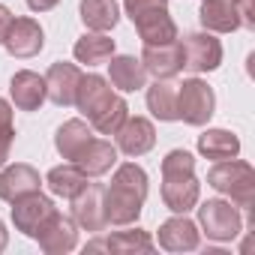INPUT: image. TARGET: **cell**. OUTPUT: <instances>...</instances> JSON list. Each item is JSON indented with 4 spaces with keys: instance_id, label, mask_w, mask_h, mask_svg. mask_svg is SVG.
I'll return each instance as SVG.
<instances>
[{
    "instance_id": "cell-1",
    "label": "cell",
    "mask_w": 255,
    "mask_h": 255,
    "mask_svg": "<svg viewBox=\"0 0 255 255\" xmlns=\"http://www.w3.org/2000/svg\"><path fill=\"white\" fill-rule=\"evenodd\" d=\"M147 171L135 162H123L117 165L111 186L102 192V213L108 225L126 228V225H135L147 198Z\"/></svg>"
},
{
    "instance_id": "cell-2",
    "label": "cell",
    "mask_w": 255,
    "mask_h": 255,
    "mask_svg": "<svg viewBox=\"0 0 255 255\" xmlns=\"http://www.w3.org/2000/svg\"><path fill=\"white\" fill-rule=\"evenodd\" d=\"M201 183L195 177V156L189 150H171L162 159V201L171 213H189L198 204Z\"/></svg>"
},
{
    "instance_id": "cell-3",
    "label": "cell",
    "mask_w": 255,
    "mask_h": 255,
    "mask_svg": "<svg viewBox=\"0 0 255 255\" xmlns=\"http://www.w3.org/2000/svg\"><path fill=\"white\" fill-rule=\"evenodd\" d=\"M207 186L228 195L234 207L252 210L255 207V168L243 159H222L207 171Z\"/></svg>"
},
{
    "instance_id": "cell-4",
    "label": "cell",
    "mask_w": 255,
    "mask_h": 255,
    "mask_svg": "<svg viewBox=\"0 0 255 255\" xmlns=\"http://www.w3.org/2000/svg\"><path fill=\"white\" fill-rule=\"evenodd\" d=\"M216 111V93L201 78H186L177 87V117L189 126H204Z\"/></svg>"
},
{
    "instance_id": "cell-5",
    "label": "cell",
    "mask_w": 255,
    "mask_h": 255,
    "mask_svg": "<svg viewBox=\"0 0 255 255\" xmlns=\"http://www.w3.org/2000/svg\"><path fill=\"white\" fill-rule=\"evenodd\" d=\"M198 225L210 240L228 243L243 231V216H240V207H234L231 201L210 198L198 207Z\"/></svg>"
},
{
    "instance_id": "cell-6",
    "label": "cell",
    "mask_w": 255,
    "mask_h": 255,
    "mask_svg": "<svg viewBox=\"0 0 255 255\" xmlns=\"http://www.w3.org/2000/svg\"><path fill=\"white\" fill-rule=\"evenodd\" d=\"M183 48V69L189 72H213L222 63V42L213 33H186L180 39Z\"/></svg>"
},
{
    "instance_id": "cell-7",
    "label": "cell",
    "mask_w": 255,
    "mask_h": 255,
    "mask_svg": "<svg viewBox=\"0 0 255 255\" xmlns=\"http://www.w3.org/2000/svg\"><path fill=\"white\" fill-rule=\"evenodd\" d=\"M33 240H36L39 249L48 252V255H66V252H72V249L78 246V225H75L72 216H63V213L54 210V213L39 225V231H36Z\"/></svg>"
},
{
    "instance_id": "cell-8",
    "label": "cell",
    "mask_w": 255,
    "mask_h": 255,
    "mask_svg": "<svg viewBox=\"0 0 255 255\" xmlns=\"http://www.w3.org/2000/svg\"><path fill=\"white\" fill-rule=\"evenodd\" d=\"M54 210H57L54 201H51L48 195H42V192L21 195V198L12 201V225H15V231H21V234H27V237H36L39 225H42Z\"/></svg>"
},
{
    "instance_id": "cell-9",
    "label": "cell",
    "mask_w": 255,
    "mask_h": 255,
    "mask_svg": "<svg viewBox=\"0 0 255 255\" xmlns=\"http://www.w3.org/2000/svg\"><path fill=\"white\" fill-rule=\"evenodd\" d=\"M45 45V33L39 27L36 18H12L9 30H6V39H3V48L18 57V60H27V57H36Z\"/></svg>"
},
{
    "instance_id": "cell-10",
    "label": "cell",
    "mask_w": 255,
    "mask_h": 255,
    "mask_svg": "<svg viewBox=\"0 0 255 255\" xmlns=\"http://www.w3.org/2000/svg\"><path fill=\"white\" fill-rule=\"evenodd\" d=\"M117 135V150L126 156H144L147 150H153L156 144V129L147 117H126L123 126L114 132Z\"/></svg>"
},
{
    "instance_id": "cell-11",
    "label": "cell",
    "mask_w": 255,
    "mask_h": 255,
    "mask_svg": "<svg viewBox=\"0 0 255 255\" xmlns=\"http://www.w3.org/2000/svg\"><path fill=\"white\" fill-rule=\"evenodd\" d=\"M78 81H81V69L75 63H66V60H57L48 66L45 72V96L66 108V105H75V90H78Z\"/></svg>"
},
{
    "instance_id": "cell-12",
    "label": "cell",
    "mask_w": 255,
    "mask_h": 255,
    "mask_svg": "<svg viewBox=\"0 0 255 255\" xmlns=\"http://www.w3.org/2000/svg\"><path fill=\"white\" fill-rule=\"evenodd\" d=\"M102 186L99 183H87L75 198H69L72 201V219H75V225H81L84 231H93V234H99V231H105V213H102Z\"/></svg>"
},
{
    "instance_id": "cell-13",
    "label": "cell",
    "mask_w": 255,
    "mask_h": 255,
    "mask_svg": "<svg viewBox=\"0 0 255 255\" xmlns=\"http://www.w3.org/2000/svg\"><path fill=\"white\" fill-rule=\"evenodd\" d=\"M144 69L153 75V78H174L183 72V48H180V39L174 42H162V45H144L141 57Z\"/></svg>"
},
{
    "instance_id": "cell-14",
    "label": "cell",
    "mask_w": 255,
    "mask_h": 255,
    "mask_svg": "<svg viewBox=\"0 0 255 255\" xmlns=\"http://www.w3.org/2000/svg\"><path fill=\"white\" fill-rule=\"evenodd\" d=\"M198 243H201V231L192 219H186V213H177L159 225V246L165 252H192L198 249Z\"/></svg>"
},
{
    "instance_id": "cell-15",
    "label": "cell",
    "mask_w": 255,
    "mask_h": 255,
    "mask_svg": "<svg viewBox=\"0 0 255 255\" xmlns=\"http://www.w3.org/2000/svg\"><path fill=\"white\" fill-rule=\"evenodd\" d=\"M117 93L111 90V81H105L102 75H96V72H90V75H81V81H78V90H75V105H78V111L87 117V120H93L111 99H114Z\"/></svg>"
},
{
    "instance_id": "cell-16",
    "label": "cell",
    "mask_w": 255,
    "mask_h": 255,
    "mask_svg": "<svg viewBox=\"0 0 255 255\" xmlns=\"http://www.w3.org/2000/svg\"><path fill=\"white\" fill-rule=\"evenodd\" d=\"M42 186V177L33 165L27 162H15L9 168L0 171V201H15L21 195H30V192H39Z\"/></svg>"
},
{
    "instance_id": "cell-17",
    "label": "cell",
    "mask_w": 255,
    "mask_h": 255,
    "mask_svg": "<svg viewBox=\"0 0 255 255\" xmlns=\"http://www.w3.org/2000/svg\"><path fill=\"white\" fill-rule=\"evenodd\" d=\"M9 96H12L15 108H21V111H39L42 102L48 99L45 96V78L36 75V72H30V69L15 72L12 81H9Z\"/></svg>"
},
{
    "instance_id": "cell-18",
    "label": "cell",
    "mask_w": 255,
    "mask_h": 255,
    "mask_svg": "<svg viewBox=\"0 0 255 255\" xmlns=\"http://www.w3.org/2000/svg\"><path fill=\"white\" fill-rule=\"evenodd\" d=\"M129 228V225H126ZM153 240L147 231L141 228H129V231H117L111 237H96L84 246V252H153Z\"/></svg>"
},
{
    "instance_id": "cell-19",
    "label": "cell",
    "mask_w": 255,
    "mask_h": 255,
    "mask_svg": "<svg viewBox=\"0 0 255 255\" xmlns=\"http://www.w3.org/2000/svg\"><path fill=\"white\" fill-rule=\"evenodd\" d=\"M108 75H111V84L123 93H135L141 87H147V69L138 57L132 54H120V57H111L108 63Z\"/></svg>"
},
{
    "instance_id": "cell-20",
    "label": "cell",
    "mask_w": 255,
    "mask_h": 255,
    "mask_svg": "<svg viewBox=\"0 0 255 255\" xmlns=\"http://www.w3.org/2000/svg\"><path fill=\"white\" fill-rule=\"evenodd\" d=\"M132 24H135V30H138L144 45H162V42H174L177 39V24L168 15V9H153V12L135 18Z\"/></svg>"
},
{
    "instance_id": "cell-21",
    "label": "cell",
    "mask_w": 255,
    "mask_h": 255,
    "mask_svg": "<svg viewBox=\"0 0 255 255\" xmlns=\"http://www.w3.org/2000/svg\"><path fill=\"white\" fill-rule=\"evenodd\" d=\"M75 165L87 174V177H102L117 165V147L111 141L102 138H90V144L81 150V156L75 159Z\"/></svg>"
},
{
    "instance_id": "cell-22",
    "label": "cell",
    "mask_w": 255,
    "mask_h": 255,
    "mask_svg": "<svg viewBox=\"0 0 255 255\" xmlns=\"http://www.w3.org/2000/svg\"><path fill=\"white\" fill-rule=\"evenodd\" d=\"M90 138H93V132H90V126L84 120H66L54 135V147H57V153L63 159L75 162L81 156V150L90 144Z\"/></svg>"
},
{
    "instance_id": "cell-23",
    "label": "cell",
    "mask_w": 255,
    "mask_h": 255,
    "mask_svg": "<svg viewBox=\"0 0 255 255\" xmlns=\"http://www.w3.org/2000/svg\"><path fill=\"white\" fill-rule=\"evenodd\" d=\"M198 18H201L204 30H210V33H234L240 27L237 12H234V0H204Z\"/></svg>"
},
{
    "instance_id": "cell-24",
    "label": "cell",
    "mask_w": 255,
    "mask_h": 255,
    "mask_svg": "<svg viewBox=\"0 0 255 255\" xmlns=\"http://www.w3.org/2000/svg\"><path fill=\"white\" fill-rule=\"evenodd\" d=\"M147 108L156 120H180L177 117V84H171L168 78H156L147 87Z\"/></svg>"
},
{
    "instance_id": "cell-25",
    "label": "cell",
    "mask_w": 255,
    "mask_h": 255,
    "mask_svg": "<svg viewBox=\"0 0 255 255\" xmlns=\"http://www.w3.org/2000/svg\"><path fill=\"white\" fill-rule=\"evenodd\" d=\"M45 183H48V189L57 195V198H75L90 180H87V174L75 165V162H66V165H54L51 171H48V177H45Z\"/></svg>"
},
{
    "instance_id": "cell-26",
    "label": "cell",
    "mask_w": 255,
    "mask_h": 255,
    "mask_svg": "<svg viewBox=\"0 0 255 255\" xmlns=\"http://www.w3.org/2000/svg\"><path fill=\"white\" fill-rule=\"evenodd\" d=\"M81 21L87 30H96V33H105V30H114V24L120 21V9L114 0H81Z\"/></svg>"
},
{
    "instance_id": "cell-27",
    "label": "cell",
    "mask_w": 255,
    "mask_h": 255,
    "mask_svg": "<svg viewBox=\"0 0 255 255\" xmlns=\"http://www.w3.org/2000/svg\"><path fill=\"white\" fill-rule=\"evenodd\" d=\"M72 54H75L78 63H87V66L108 63V60L114 57V39L105 36V33H96V30H93V33H84V36L75 42Z\"/></svg>"
},
{
    "instance_id": "cell-28",
    "label": "cell",
    "mask_w": 255,
    "mask_h": 255,
    "mask_svg": "<svg viewBox=\"0 0 255 255\" xmlns=\"http://www.w3.org/2000/svg\"><path fill=\"white\" fill-rule=\"evenodd\" d=\"M198 153L207 159H234L240 153V138L228 129H207L204 135H198Z\"/></svg>"
},
{
    "instance_id": "cell-29",
    "label": "cell",
    "mask_w": 255,
    "mask_h": 255,
    "mask_svg": "<svg viewBox=\"0 0 255 255\" xmlns=\"http://www.w3.org/2000/svg\"><path fill=\"white\" fill-rule=\"evenodd\" d=\"M129 117V105H126V99L123 96H114L93 120H90V126L99 132V135H114L120 126H123V120Z\"/></svg>"
},
{
    "instance_id": "cell-30",
    "label": "cell",
    "mask_w": 255,
    "mask_h": 255,
    "mask_svg": "<svg viewBox=\"0 0 255 255\" xmlns=\"http://www.w3.org/2000/svg\"><path fill=\"white\" fill-rule=\"evenodd\" d=\"M12 138H15V126H12V105L0 96V168L6 165L9 150H12Z\"/></svg>"
},
{
    "instance_id": "cell-31",
    "label": "cell",
    "mask_w": 255,
    "mask_h": 255,
    "mask_svg": "<svg viewBox=\"0 0 255 255\" xmlns=\"http://www.w3.org/2000/svg\"><path fill=\"white\" fill-rule=\"evenodd\" d=\"M123 9L129 15V21H135L153 9H168V0H123Z\"/></svg>"
},
{
    "instance_id": "cell-32",
    "label": "cell",
    "mask_w": 255,
    "mask_h": 255,
    "mask_svg": "<svg viewBox=\"0 0 255 255\" xmlns=\"http://www.w3.org/2000/svg\"><path fill=\"white\" fill-rule=\"evenodd\" d=\"M234 12H237L240 27L255 30V0H234Z\"/></svg>"
},
{
    "instance_id": "cell-33",
    "label": "cell",
    "mask_w": 255,
    "mask_h": 255,
    "mask_svg": "<svg viewBox=\"0 0 255 255\" xmlns=\"http://www.w3.org/2000/svg\"><path fill=\"white\" fill-rule=\"evenodd\" d=\"M9 24H12V12L0 3V45H3V39H6V30H9Z\"/></svg>"
},
{
    "instance_id": "cell-34",
    "label": "cell",
    "mask_w": 255,
    "mask_h": 255,
    "mask_svg": "<svg viewBox=\"0 0 255 255\" xmlns=\"http://www.w3.org/2000/svg\"><path fill=\"white\" fill-rule=\"evenodd\" d=\"M24 3L33 9V12H48V9H54L60 0H24Z\"/></svg>"
},
{
    "instance_id": "cell-35",
    "label": "cell",
    "mask_w": 255,
    "mask_h": 255,
    "mask_svg": "<svg viewBox=\"0 0 255 255\" xmlns=\"http://www.w3.org/2000/svg\"><path fill=\"white\" fill-rule=\"evenodd\" d=\"M6 243H9V234H6V225H3V222H0V252H3V249H6Z\"/></svg>"
}]
</instances>
